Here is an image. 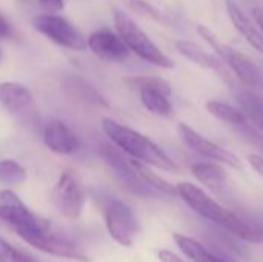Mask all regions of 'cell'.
I'll use <instances>...</instances> for the list:
<instances>
[{"mask_svg":"<svg viewBox=\"0 0 263 262\" xmlns=\"http://www.w3.org/2000/svg\"><path fill=\"white\" fill-rule=\"evenodd\" d=\"M176 190H177V196H180L182 201L203 219L222 227L223 230H227L228 233L234 235L242 241L253 242V244L262 242L263 236L260 230L251 227L250 224L242 221L237 215L222 207L211 196H208L200 187L191 182H180L179 185H176Z\"/></svg>","mask_w":263,"mask_h":262,"instance_id":"6da1fadb","label":"cell"},{"mask_svg":"<svg viewBox=\"0 0 263 262\" xmlns=\"http://www.w3.org/2000/svg\"><path fill=\"white\" fill-rule=\"evenodd\" d=\"M102 130L109 137V141L129 158L137 159L149 167L160 168L163 171H179V165L145 134L126 125H122L109 117L102 119Z\"/></svg>","mask_w":263,"mask_h":262,"instance_id":"7a4b0ae2","label":"cell"},{"mask_svg":"<svg viewBox=\"0 0 263 262\" xmlns=\"http://www.w3.org/2000/svg\"><path fill=\"white\" fill-rule=\"evenodd\" d=\"M114 22L119 36L122 37L129 51L136 53L140 59L160 68H174V62L162 53V49L148 37L143 29H140V26L128 14L116 11Z\"/></svg>","mask_w":263,"mask_h":262,"instance_id":"3957f363","label":"cell"},{"mask_svg":"<svg viewBox=\"0 0 263 262\" xmlns=\"http://www.w3.org/2000/svg\"><path fill=\"white\" fill-rule=\"evenodd\" d=\"M108 233L123 247H131L139 233V222L134 212L122 201L102 195L97 198Z\"/></svg>","mask_w":263,"mask_h":262,"instance_id":"277c9868","label":"cell"},{"mask_svg":"<svg viewBox=\"0 0 263 262\" xmlns=\"http://www.w3.org/2000/svg\"><path fill=\"white\" fill-rule=\"evenodd\" d=\"M197 32L202 39H205V42L217 53V56L228 63V66L234 71V74L248 86H259L262 85V73L260 68L254 63V60H251L248 56L236 51L234 48L228 46L227 43L220 42L219 37L208 28L203 25L197 26Z\"/></svg>","mask_w":263,"mask_h":262,"instance_id":"5b68a950","label":"cell"},{"mask_svg":"<svg viewBox=\"0 0 263 262\" xmlns=\"http://www.w3.org/2000/svg\"><path fill=\"white\" fill-rule=\"evenodd\" d=\"M100 154L103 161L111 167L119 182L133 195L143 198H165L160 191L146 184L133 165L131 158H125L119 150L109 145L100 147Z\"/></svg>","mask_w":263,"mask_h":262,"instance_id":"8992f818","label":"cell"},{"mask_svg":"<svg viewBox=\"0 0 263 262\" xmlns=\"http://www.w3.org/2000/svg\"><path fill=\"white\" fill-rule=\"evenodd\" d=\"M0 105L11 117L23 125H32L39 117L34 96L25 85L18 82L0 83Z\"/></svg>","mask_w":263,"mask_h":262,"instance_id":"52a82bcc","label":"cell"},{"mask_svg":"<svg viewBox=\"0 0 263 262\" xmlns=\"http://www.w3.org/2000/svg\"><path fill=\"white\" fill-rule=\"evenodd\" d=\"M55 210L69 219H77L85 205V193L72 171H63L51 191Z\"/></svg>","mask_w":263,"mask_h":262,"instance_id":"ba28073f","label":"cell"},{"mask_svg":"<svg viewBox=\"0 0 263 262\" xmlns=\"http://www.w3.org/2000/svg\"><path fill=\"white\" fill-rule=\"evenodd\" d=\"M34 28L46 36L54 43L72 51L86 49V40L83 36L63 17L55 14H43L34 19Z\"/></svg>","mask_w":263,"mask_h":262,"instance_id":"9c48e42d","label":"cell"},{"mask_svg":"<svg viewBox=\"0 0 263 262\" xmlns=\"http://www.w3.org/2000/svg\"><path fill=\"white\" fill-rule=\"evenodd\" d=\"M23 241H26L31 247L59 256V258H66V259H74L80 262H89L88 256L83 255L72 242L59 238L51 232L49 227L46 229H37V230H20L15 232Z\"/></svg>","mask_w":263,"mask_h":262,"instance_id":"30bf717a","label":"cell"},{"mask_svg":"<svg viewBox=\"0 0 263 262\" xmlns=\"http://www.w3.org/2000/svg\"><path fill=\"white\" fill-rule=\"evenodd\" d=\"M0 221L6 222L14 229V232L20 230H37L46 229L49 224L35 216L12 191L3 190L0 191Z\"/></svg>","mask_w":263,"mask_h":262,"instance_id":"8fae6325","label":"cell"},{"mask_svg":"<svg viewBox=\"0 0 263 262\" xmlns=\"http://www.w3.org/2000/svg\"><path fill=\"white\" fill-rule=\"evenodd\" d=\"M179 133H180V137H182L183 144L190 150H193L194 153H197L200 156H205V158H208V159H211L214 162L225 164V165H228V167H231L234 170L242 168L240 159L234 153H231V151L225 150L223 147L208 141L206 137L199 134L196 130H193L190 125L180 124L179 125Z\"/></svg>","mask_w":263,"mask_h":262,"instance_id":"7c38bea8","label":"cell"},{"mask_svg":"<svg viewBox=\"0 0 263 262\" xmlns=\"http://www.w3.org/2000/svg\"><path fill=\"white\" fill-rule=\"evenodd\" d=\"M86 46L96 56L106 60H123L129 54V49L122 40V37L109 29H100L92 32L86 40Z\"/></svg>","mask_w":263,"mask_h":262,"instance_id":"4fadbf2b","label":"cell"},{"mask_svg":"<svg viewBox=\"0 0 263 262\" xmlns=\"http://www.w3.org/2000/svg\"><path fill=\"white\" fill-rule=\"evenodd\" d=\"M43 142L52 153L57 154H71L79 148L76 133L60 120H52L45 127Z\"/></svg>","mask_w":263,"mask_h":262,"instance_id":"5bb4252c","label":"cell"},{"mask_svg":"<svg viewBox=\"0 0 263 262\" xmlns=\"http://www.w3.org/2000/svg\"><path fill=\"white\" fill-rule=\"evenodd\" d=\"M176 48L179 49V53L188 59L190 62L199 65L200 68L205 69H211L214 73H217L225 82H231L230 73L225 68V63L220 59H216V56L206 53L202 46H199L197 43L191 42V40H179L176 43Z\"/></svg>","mask_w":263,"mask_h":262,"instance_id":"9a60e30c","label":"cell"},{"mask_svg":"<svg viewBox=\"0 0 263 262\" xmlns=\"http://www.w3.org/2000/svg\"><path fill=\"white\" fill-rule=\"evenodd\" d=\"M227 12L234 25V28L247 39V42L263 54V34L262 31L253 23V20L245 14L234 0H227Z\"/></svg>","mask_w":263,"mask_h":262,"instance_id":"2e32d148","label":"cell"},{"mask_svg":"<svg viewBox=\"0 0 263 262\" xmlns=\"http://www.w3.org/2000/svg\"><path fill=\"white\" fill-rule=\"evenodd\" d=\"M193 176L213 191H223L227 187V173L217 162H197L191 165Z\"/></svg>","mask_w":263,"mask_h":262,"instance_id":"e0dca14e","label":"cell"},{"mask_svg":"<svg viewBox=\"0 0 263 262\" xmlns=\"http://www.w3.org/2000/svg\"><path fill=\"white\" fill-rule=\"evenodd\" d=\"M173 238H174L177 247L183 252V255H186V258H190L193 262H231L223 259L219 255H214L206 247H203L199 241H196L190 236L174 233Z\"/></svg>","mask_w":263,"mask_h":262,"instance_id":"ac0fdd59","label":"cell"},{"mask_svg":"<svg viewBox=\"0 0 263 262\" xmlns=\"http://www.w3.org/2000/svg\"><path fill=\"white\" fill-rule=\"evenodd\" d=\"M237 102L240 105V110L247 116V120H250L256 130H259L263 134V102L257 96H254L250 91H242L237 94Z\"/></svg>","mask_w":263,"mask_h":262,"instance_id":"d6986e66","label":"cell"},{"mask_svg":"<svg viewBox=\"0 0 263 262\" xmlns=\"http://www.w3.org/2000/svg\"><path fill=\"white\" fill-rule=\"evenodd\" d=\"M206 110L211 116H214L216 119L225 122V124H231V125H243L247 124V116L243 114V111L240 108H236L230 103L220 102V100H210L206 102Z\"/></svg>","mask_w":263,"mask_h":262,"instance_id":"ffe728a7","label":"cell"},{"mask_svg":"<svg viewBox=\"0 0 263 262\" xmlns=\"http://www.w3.org/2000/svg\"><path fill=\"white\" fill-rule=\"evenodd\" d=\"M140 100L143 107L156 116L170 117L173 114V105L170 102V96L156 91V90H142Z\"/></svg>","mask_w":263,"mask_h":262,"instance_id":"44dd1931","label":"cell"},{"mask_svg":"<svg viewBox=\"0 0 263 262\" xmlns=\"http://www.w3.org/2000/svg\"><path fill=\"white\" fill-rule=\"evenodd\" d=\"M125 83L128 85V88L134 90V91H142V90H156L160 91L166 96H171V85L160 79V77H154V76H136V77H126Z\"/></svg>","mask_w":263,"mask_h":262,"instance_id":"7402d4cb","label":"cell"},{"mask_svg":"<svg viewBox=\"0 0 263 262\" xmlns=\"http://www.w3.org/2000/svg\"><path fill=\"white\" fill-rule=\"evenodd\" d=\"M26 181V170L15 161H0V182L5 185H18Z\"/></svg>","mask_w":263,"mask_h":262,"instance_id":"603a6c76","label":"cell"},{"mask_svg":"<svg viewBox=\"0 0 263 262\" xmlns=\"http://www.w3.org/2000/svg\"><path fill=\"white\" fill-rule=\"evenodd\" d=\"M0 262H35V259L0 238Z\"/></svg>","mask_w":263,"mask_h":262,"instance_id":"cb8c5ba5","label":"cell"},{"mask_svg":"<svg viewBox=\"0 0 263 262\" xmlns=\"http://www.w3.org/2000/svg\"><path fill=\"white\" fill-rule=\"evenodd\" d=\"M48 12H60L63 9V0H37Z\"/></svg>","mask_w":263,"mask_h":262,"instance_id":"d4e9b609","label":"cell"},{"mask_svg":"<svg viewBox=\"0 0 263 262\" xmlns=\"http://www.w3.org/2000/svg\"><path fill=\"white\" fill-rule=\"evenodd\" d=\"M157 258L160 262H185L179 255L173 253L171 250H166V249H162L157 252Z\"/></svg>","mask_w":263,"mask_h":262,"instance_id":"484cf974","label":"cell"},{"mask_svg":"<svg viewBox=\"0 0 263 262\" xmlns=\"http://www.w3.org/2000/svg\"><path fill=\"white\" fill-rule=\"evenodd\" d=\"M248 162L263 178V156H260V154H250L248 156Z\"/></svg>","mask_w":263,"mask_h":262,"instance_id":"4316f807","label":"cell"},{"mask_svg":"<svg viewBox=\"0 0 263 262\" xmlns=\"http://www.w3.org/2000/svg\"><path fill=\"white\" fill-rule=\"evenodd\" d=\"M12 34V28L11 23L0 14V39H6Z\"/></svg>","mask_w":263,"mask_h":262,"instance_id":"83f0119b","label":"cell"},{"mask_svg":"<svg viewBox=\"0 0 263 262\" xmlns=\"http://www.w3.org/2000/svg\"><path fill=\"white\" fill-rule=\"evenodd\" d=\"M253 17H254V20H256L257 26L260 28V31H262V34H263V9L262 8H254V9H253Z\"/></svg>","mask_w":263,"mask_h":262,"instance_id":"f1b7e54d","label":"cell"}]
</instances>
